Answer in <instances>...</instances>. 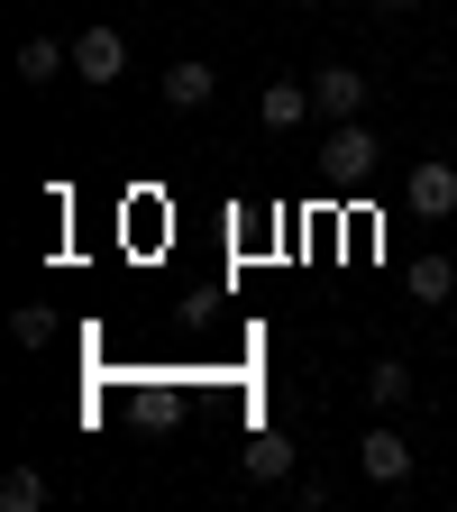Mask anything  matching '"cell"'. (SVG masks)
<instances>
[{
  "instance_id": "obj_9",
  "label": "cell",
  "mask_w": 457,
  "mask_h": 512,
  "mask_svg": "<svg viewBox=\"0 0 457 512\" xmlns=\"http://www.w3.org/2000/svg\"><path fill=\"white\" fill-rule=\"evenodd\" d=\"M238 467H247L256 485H284V476H293V448H284V430H256V439H247V458H238Z\"/></svg>"
},
{
  "instance_id": "obj_1",
  "label": "cell",
  "mask_w": 457,
  "mask_h": 512,
  "mask_svg": "<svg viewBox=\"0 0 457 512\" xmlns=\"http://www.w3.org/2000/svg\"><path fill=\"white\" fill-rule=\"evenodd\" d=\"M320 165H330V183H366V174L384 165V147H375L366 119H330V147H320Z\"/></svg>"
},
{
  "instance_id": "obj_11",
  "label": "cell",
  "mask_w": 457,
  "mask_h": 512,
  "mask_svg": "<svg viewBox=\"0 0 457 512\" xmlns=\"http://www.w3.org/2000/svg\"><path fill=\"white\" fill-rule=\"evenodd\" d=\"M403 284H412V302L430 311V302H448V293H457V266H448V256H412V275H403Z\"/></svg>"
},
{
  "instance_id": "obj_8",
  "label": "cell",
  "mask_w": 457,
  "mask_h": 512,
  "mask_svg": "<svg viewBox=\"0 0 457 512\" xmlns=\"http://www.w3.org/2000/svg\"><path fill=\"white\" fill-rule=\"evenodd\" d=\"M366 403H375V412H403V403H412V366H403V357H375V366H366Z\"/></svg>"
},
{
  "instance_id": "obj_3",
  "label": "cell",
  "mask_w": 457,
  "mask_h": 512,
  "mask_svg": "<svg viewBox=\"0 0 457 512\" xmlns=\"http://www.w3.org/2000/svg\"><path fill=\"white\" fill-rule=\"evenodd\" d=\"M357 467H366L375 485H403V476H412V439H403L394 421H375V430L357 439Z\"/></svg>"
},
{
  "instance_id": "obj_13",
  "label": "cell",
  "mask_w": 457,
  "mask_h": 512,
  "mask_svg": "<svg viewBox=\"0 0 457 512\" xmlns=\"http://www.w3.org/2000/svg\"><path fill=\"white\" fill-rule=\"evenodd\" d=\"M10 330H19V348H55V311H46V302H19Z\"/></svg>"
},
{
  "instance_id": "obj_2",
  "label": "cell",
  "mask_w": 457,
  "mask_h": 512,
  "mask_svg": "<svg viewBox=\"0 0 457 512\" xmlns=\"http://www.w3.org/2000/svg\"><path fill=\"white\" fill-rule=\"evenodd\" d=\"M403 202H412L421 220H448V211H457V165H448V156H421V165L403 174Z\"/></svg>"
},
{
  "instance_id": "obj_12",
  "label": "cell",
  "mask_w": 457,
  "mask_h": 512,
  "mask_svg": "<svg viewBox=\"0 0 457 512\" xmlns=\"http://www.w3.org/2000/svg\"><path fill=\"white\" fill-rule=\"evenodd\" d=\"M0 512H46V476L37 467H10V476H0Z\"/></svg>"
},
{
  "instance_id": "obj_5",
  "label": "cell",
  "mask_w": 457,
  "mask_h": 512,
  "mask_svg": "<svg viewBox=\"0 0 457 512\" xmlns=\"http://www.w3.org/2000/svg\"><path fill=\"white\" fill-rule=\"evenodd\" d=\"M311 101H320V119H357L366 110V74H357V64H320V74H311Z\"/></svg>"
},
{
  "instance_id": "obj_4",
  "label": "cell",
  "mask_w": 457,
  "mask_h": 512,
  "mask_svg": "<svg viewBox=\"0 0 457 512\" xmlns=\"http://www.w3.org/2000/svg\"><path fill=\"white\" fill-rule=\"evenodd\" d=\"M74 74H83V83H119V74H128V37H119V28H83V37H74Z\"/></svg>"
},
{
  "instance_id": "obj_6",
  "label": "cell",
  "mask_w": 457,
  "mask_h": 512,
  "mask_svg": "<svg viewBox=\"0 0 457 512\" xmlns=\"http://www.w3.org/2000/svg\"><path fill=\"white\" fill-rule=\"evenodd\" d=\"M256 119H266L275 138H293L302 119H320V101H311V83H266V92H256Z\"/></svg>"
},
{
  "instance_id": "obj_14",
  "label": "cell",
  "mask_w": 457,
  "mask_h": 512,
  "mask_svg": "<svg viewBox=\"0 0 457 512\" xmlns=\"http://www.w3.org/2000/svg\"><path fill=\"white\" fill-rule=\"evenodd\" d=\"M375 10H412V0H375Z\"/></svg>"
},
{
  "instance_id": "obj_10",
  "label": "cell",
  "mask_w": 457,
  "mask_h": 512,
  "mask_svg": "<svg viewBox=\"0 0 457 512\" xmlns=\"http://www.w3.org/2000/svg\"><path fill=\"white\" fill-rule=\"evenodd\" d=\"M55 74H74V46H55V37H28V46H19V83H37V92H46Z\"/></svg>"
},
{
  "instance_id": "obj_7",
  "label": "cell",
  "mask_w": 457,
  "mask_h": 512,
  "mask_svg": "<svg viewBox=\"0 0 457 512\" xmlns=\"http://www.w3.org/2000/svg\"><path fill=\"white\" fill-rule=\"evenodd\" d=\"M165 110H211V92H220V74H211V64L202 55H183V64H165Z\"/></svg>"
}]
</instances>
